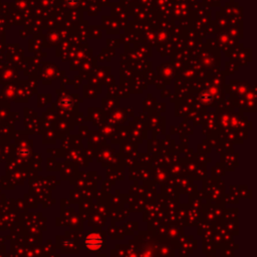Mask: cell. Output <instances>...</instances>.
Masks as SVG:
<instances>
[{
    "instance_id": "6da1fadb",
    "label": "cell",
    "mask_w": 257,
    "mask_h": 257,
    "mask_svg": "<svg viewBox=\"0 0 257 257\" xmlns=\"http://www.w3.org/2000/svg\"><path fill=\"white\" fill-rule=\"evenodd\" d=\"M103 240L99 235H89V236L86 237L85 239V246L92 250H96V249H99L100 246H102Z\"/></svg>"
}]
</instances>
